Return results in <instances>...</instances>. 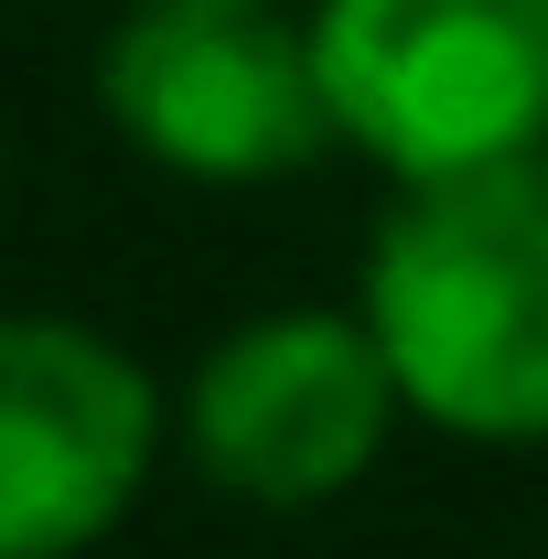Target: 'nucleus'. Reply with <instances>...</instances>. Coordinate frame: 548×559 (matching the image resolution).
<instances>
[{
	"label": "nucleus",
	"instance_id": "1",
	"mask_svg": "<svg viewBox=\"0 0 548 559\" xmlns=\"http://www.w3.org/2000/svg\"><path fill=\"white\" fill-rule=\"evenodd\" d=\"M355 312L419 419L548 441V151L409 183L366 248Z\"/></svg>",
	"mask_w": 548,
	"mask_h": 559
},
{
	"label": "nucleus",
	"instance_id": "3",
	"mask_svg": "<svg viewBox=\"0 0 548 559\" xmlns=\"http://www.w3.org/2000/svg\"><path fill=\"white\" fill-rule=\"evenodd\" d=\"M97 108L194 183H279L344 140L312 22L279 0H140L97 44Z\"/></svg>",
	"mask_w": 548,
	"mask_h": 559
},
{
	"label": "nucleus",
	"instance_id": "5",
	"mask_svg": "<svg viewBox=\"0 0 548 559\" xmlns=\"http://www.w3.org/2000/svg\"><path fill=\"white\" fill-rule=\"evenodd\" d=\"M162 399L130 355L55 312H0V559L97 549L151 485Z\"/></svg>",
	"mask_w": 548,
	"mask_h": 559
},
{
	"label": "nucleus",
	"instance_id": "2",
	"mask_svg": "<svg viewBox=\"0 0 548 559\" xmlns=\"http://www.w3.org/2000/svg\"><path fill=\"white\" fill-rule=\"evenodd\" d=\"M334 130L398 183L548 151V0H323Z\"/></svg>",
	"mask_w": 548,
	"mask_h": 559
},
{
	"label": "nucleus",
	"instance_id": "4",
	"mask_svg": "<svg viewBox=\"0 0 548 559\" xmlns=\"http://www.w3.org/2000/svg\"><path fill=\"white\" fill-rule=\"evenodd\" d=\"M398 409L409 399L366 312H259L194 366L183 441L194 474L248 506H323L388 452Z\"/></svg>",
	"mask_w": 548,
	"mask_h": 559
}]
</instances>
